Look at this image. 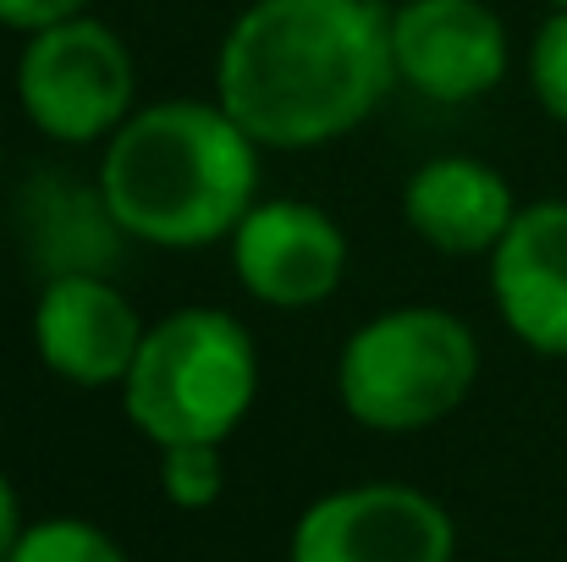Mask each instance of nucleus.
<instances>
[{"mask_svg":"<svg viewBox=\"0 0 567 562\" xmlns=\"http://www.w3.org/2000/svg\"><path fill=\"white\" fill-rule=\"evenodd\" d=\"M396 83L380 0H254L220 39L215 100L259 150H320Z\"/></svg>","mask_w":567,"mask_h":562,"instance_id":"obj_1","label":"nucleus"},{"mask_svg":"<svg viewBox=\"0 0 567 562\" xmlns=\"http://www.w3.org/2000/svg\"><path fill=\"white\" fill-rule=\"evenodd\" d=\"M259 397V354L226 309H177L155 320L122 380L127 425L155 447L226 441Z\"/></svg>","mask_w":567,"mask_h":562,"instance_id":"obj_3","label":"nucleus"},{"mask_svg":"<svg viewBox=\"0 0 567 562\" xmlns=\"http://www.w3.org/2000/svg\"><path fill=\"white\" fill-rule=\"evenodd\" d=\"M259 144L220 100H161L133 111L100 161V193L133 243L209 248L259 204Z\"/></svg>","mask_w":567,"mask_h":562,"instance_id":"obj_2","label":"nucleus"},{"mask_svg":"<svg viewBox=\"0 0 567 562\" xmlns=\"http://www.w3.org/2000/svg\"><path fill=\"white\" fill-rule=\"evenodd\" d=\"M133 55L100 17L28 33L17 55V105L55 144H100L133 116Z\"/></svg>","mask_w":567,"mask_h":562,"instance_id":"obj_5","label":"nucleus"},{"mask_svg":"<svg viewBox=\"0 0 567 562\" xmlns=\"http://www.w3.org/2000/svg\"><path fill=\"white\" fill-rule=\"evenodd\" d=\"M144 331L150 326L111 276H55L39 287L33 354L72 386H122Z\"/></svg>","mask_w":567,"mask_h":562,"instance_id":"obj_9","label":"nucleus"},{"mask_svg":"<svg viewBox=\"0 0 567 562\" xmlns=\"http://www.w3.org/2000/svg\"><path fill=\"white\" fill-rule=\"evenodd\" d=\"M529 89L540 111L567 127V6H551V17L535 28L529 44Z\"/></svg>","mask_w":567,"mask_h":562,"instance_id":"obj_15","label":"nucleus"},{"mask_svg":"<svg viewBox=\"0 0 567 562\" xmlns=\"http://www.w3.org/2000/svg\"><path fill=\"white\" fill-rule=\"evenodd\" d=\"M518 215L507 177L474 155H435L402 187V221L435 254H496Z\"/></svg>","mask_w":567,"mask_h":562,"instance_id":"obj_12","label":"nucleus"},{"mask_svg":"<svg viewBox=\"0 0 567 562\" xmlns=\"http://www.w3.org/2000/svg\"><path fill=\"white\" fill-rule=\"evenodd\" d=\"M226 243L243 293L270 309L326 304L348 270L342 226L309 198H259Z\"/></svg>","mask_w":567,"mask_h":562,"instance_id":"obj_7","label":"nucleus"},{"mask_svg":"<svg viewBox=\"0 0 567 562\" xmlns=\"http://www.w3.org/2000/svg\"><path fill=\"white\" fill-rule=\"evenodd\" d=\"M452 513L396 480L342 486L303 508L287 562H452Z\"/></svg>","mask_w":567,"mask_h":562,"instance_id":"obj_6","label":"nucleus"},{"mask_svg":"<svg viewBox=\"0 0 567 562\" xmlns=\"http://www.w3.org/2000/svg\"><path fill=\"white\" fill-rule=\"evenodd\" d=\"M22 502H17V491H11V480L0 474V562L17 552V541H22Z\"/></svg>","mask_w":567,"mask_h":562,"instance_id":"obj_17","label":"nucleus"},{"mask_svg":"<svg viewBox=\"0 0 567 562\" xmlns=\"http://www.w3.org/2000/svg\"><path fill=\"white\" fill-rule=\"evenodd\" d=\"M6 562H127V552L89 519H39Z\"/></svg>","mask_w":567,"mask_h":562,"instance_id":"obj_13","label":"nucleus"},{"mask_svg":"<svg viewBox=\"0 0 567 562\" xmlns=\"http://www.w3.org/2000/svg\"><path fill=\"white\" fill-rule=\"evenodd\" d=\"M0 172H6V155H0Z\"/></svg>","mask_w":567,"mask_h":562,"instance_id":"obj_18","label":"nucleus"},{"mask_svg":"<svg viewBox=\"0 0 567 562\" xmlns=\"http://www.w3.org/2000/svg\"><path fill=\"white\" fill-rule=\"evenodd\" d=\"M391 61L435 105H468L507 78V22L485 0H408L391 11Z\"/></svg>","mask_w":567,"mask_h":562,"instance_id":"obj_8","label":"nucleus"},{"mask_svg":"<svg viewBox=\"0 0 567 562\" xmlns=\"http://www.w3.org/2000/svg\"><path fill=\"white\" fill-rule=\"evenodd\" d=\"M17 237L44 282L55 276H116L127 232L105 204L100 183H78L72 172H33L17 187Z\"/></svg>","mask_w":567,"mask_h":562,"instance_id":"obj_11","label":"nucleus"},{"mask_svg":"<svg viewBox=\"0 0 567 562\" xmlns=\"http://www.w3.org/2000/svg\"><path fill=\"white\" fill-rule=\"evenodd\" d=\"M72 17H89V0H0V28L17 33H44Z\"/></svg>","mask_w":567,"mask_h":562,"instance_id":"obj_16","label":"nucleus"},{"mask_svg":"<svg viewBox=\"0 0 567 562\" xmlns=\"http://www.w3.org/2000/svg\"><path fill=\"white\" fill-rule=\"evenodd\" d=\"M161 491L172 508L204 513L226 491V458L215 441H188V447H161Z\"/></svg>","mask_w":567,"mask_h":562,"instance_id":"obj_14","label":"nucleus"},{"mask_svg":"<svg viewBox=\"0 0 567 562\" xmlns=\"http://www.w3.org/2000/svg\"><path fill=\"white\" fill-rule=\"evenodd\" d=\"M551 6H567V0H551Z\"/></svg>","mask_w":567,"mask_h":562,"instance_id":"obj_19","label":"nucleus"},{"mask_svg":"<svg viewBox=\"0 0 567 562\" xmlns=\"http://www.w3.org/2000/svg\"><path fill=\"white\" fill-rule=\"evenodd\" d=\"M480 380V337L435 309L408 304L364 320L337 359V397L353 425L364 430H424L463 408V397Z\"/></svg>","mask_w":567,"mask_h":562,"instance_id":"obj_4","label":"nucleus"},{"mask_svg":"<svg viewBox=\"0 0 567 562\" xmlns=\"http://www.w3.org/2000/svg\"><path fill=\"white\" fill-rule=\"evenodd\" d=\"M491 298L529 354L567 359V198L518 204L491 254Z\"/></svg>","mask_w":567,"mask_h":562,"instance_id":"obj_10","label":"nucleus"}]
</instances>
